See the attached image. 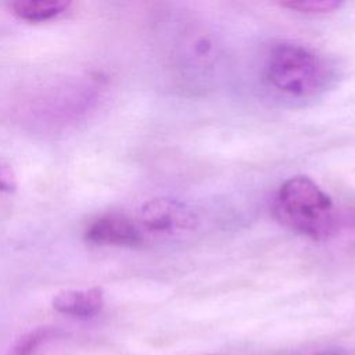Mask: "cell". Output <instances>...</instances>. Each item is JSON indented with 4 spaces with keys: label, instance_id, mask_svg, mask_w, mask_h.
<instances>
[{
    "label": "cell",
    "instance_id": "cell-3",
    "mask_svg": "<svg viewBox=\"0 0 355 355\" xmlns=\"http://www.w3.org/2000/svg\"><path fill=\"white\" fill-rule=\"evenodd\" d=\"M196 225V214L175 198H151L139 211V226L153 234H182L193 230Z\"/></svg>",
    "mask_w": 355,
    "mask_h": 355
},
{
    "label": "cell",
    "instance_id": "cell-4",
    "mask_svg": "<svg viewBox=\"0 0 355 355\" xmlns=\"http://www.w3.org/2000/svg\"><path fill=\"white\" fill-rule=\"evenodd\" d=\"M85 240L96 245L136 247L143 243V230L122 214H104L92 219L83 232Z\"/></svg>",
    "mask_w": 355,
    "mask_h": 355
},
{
    "label": "cell",
    "instance_id": "cell-8",
    "mask_svg": "<svg viewBox=\"0 0 355 355\" xmlns=\"http://www.w3.org/2000/svg\"><path fill=\"white\" fill-rule=\"evenodd\" d=\"M282 6L291 10H297L300 12H305V14H326L338 8L341 3L336 0H305V1L283 3Z\"/></svg>",
    "mask_w": 355,
    "mask_h": 355
},
{
    "label": "cell",
    "instance_id": "cell-1",
    "mask_svg": "<svg viewBox=\"0 0 355 355\" xmlns=\"http://www.w3.org/2000/svg\"><path fill=\"white\" fill-rule=\"evenodd\" d=\"M273 214L290 230L318 241L330 239L338 226L331 198L308 176H293L282 183Z\"/></svg>",
    "mask_w": 355,
    "mask_h": 355
},
{
    "label": "cell",
    "instance_id": "cell-2",
    "mask_svg": "<svg viewBox=\"0 0 355 355\" xmlns=\"http://www.w3.org/2000/svg\"><path fill=\"white\" fill-rule=\"evenodd\" d=\"M268 83L293 98H309L323 92L330 71L326 61L312 49L295 42L275 43L265 58Z\"/></svg>",
    "mask_w": 355,
    "mask_h": 355
},
{
    "label": "cell",
    "instance_id": "cell-10",
    "mask_svg": "<svg viewBox=\"0 0 355 355\" xmlns=\"http://www.w3.org/2000/svg\"><path fill=\"white\" fill-rule=\"evenodd\" d=\"M288 355H349L347 351L341 348H320V349H306Z\"/></svg>",
    "mask_w": 355,
    "mask_h": 355
},
{
    "label": "cell",
    "instance_id": "cell-9",
    "mask_svg": "<svg viewBox=\"0 0 355 355\" xmlns=\"http://www.w3.org/2000/svg\"><path fill=\"white\" fill-rule=\"evenodd\" d=\"M17 186L18 183L14 171L0 161V193H14Z\"/></svg>",
    "mask_w": 355,
    "mask_h": 355
},
{
    "label": "cell",
    "instance_id": "cell-7",
    "mask_svg": "<svg viewBox=\"0 0 355 355\" xmlns=\"http://www.w3.org/2000/svg\"><path fill=\"white\" fill-rule=\"evenodd\" d=\"M51 334H53L51 329H47V327L35 329L26 333L25 336H22L15 343V345L8 352V355H33V352L39 348V345L46 340H49Z\"/></svg>",
    "mask_w": 355,
    "mask_h": 355
},
{
    "label": "cell",
    "instance_id": "cell-6",
    "mask_svg": "<svg viewBox=\"0 0 355 355\" xmlns=\"http://www.w3.org/2000/svg\"><path fill=\"white\" fill-rule=\"evenodd\" d=\"M10 12L21 21L39 24L65 14L71 1L67 0H18L7 4Z\"/></svg>",
    "mask_w": 355,
    "mask_h": 355
},
{
    "label": "cell",
    "instance_id": "cell-5",
    "mask_svg": "<svg viewBox=\"0 0 355 355\" xmlns=\"http://www.w3.org/2000/svg\"><path fill=\"white\" fill-rule=\"evenodd\" d=\"M104 291L100 287L82 290H65L53 298V308L67 316L90 319L104 308Z\"/></svg>",
    "mask_w": 355,
    "mask_h": 355
}]
</instances>
